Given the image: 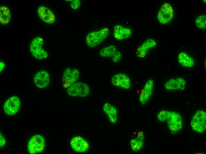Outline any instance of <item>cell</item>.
<instances>
[{"mask_svg": "<svg viewBox=\"0 0 206 154\" xmlns=\"http://www.w3.org/2000/svg\"><path fill=\"white\" fill-rule=\"evenodd\" d=\"M109 33V29L104 28L88 33L86 39L87 45L91 48L98 46L107 37Z\"/></svg>", "mask_w": 206, "mask_h": 154, "instance_id": "cell-1", "label": "cell"}, {"mask_svg": "<svg viewBox=\"0 0 206 154\" xmlns=\"http://www.w3.org/2000/svg\"><path fill=\"white\" fill-rule=\"evenodd\" d=\"M192 129L199 133L204 132L206 129V113L204 111L197 110L194 115L191 121Z\"/></svg>", "mask_w": 206, "mask_h": 154, "instance_id": "cell-2", "label": "cell"}, {"mask_svg": "<svg viewBox=\"0 0 206 154\" xmlns=\"http://www.w3.org/2000/svg\"><path fill=\"white\" fill-rule=\"evenodd\" d=\"M43 43L42 38L40 37H36L33 38L30 45V52L33 56L38 60H42L46 58L48 54L42 48Z\"/></svg>", "mask_w": 206, "mask_h": 154, "instance_id": "cell-3", "label": "cell"}, {"mask_svg": "<svg viewBox=\"0 0 206 154\" xmlns=\"http://www.w3.org/2000/svg\"><path fill=\"white\" fill-rule=\"evenodd\" d=\"M90 91V88L87 84L78 82L68 88L67 92L69 95L71 97H83L88 96Z\"/></svg>", "mask_w": 206, "mask_h": 154, "instance_id": "cell-4", "label": "cell"}, {"mask_svg": "<svg viewBox=\"0 0 206 154\" xmlns=\"http://www.w3.org/2000/svg\"><path fill=\"white\" fill-rule=\"evenodd\" d=\"M173 15V10L171 5L169 3H165L162 5L159 11L157 19L160 23L165 24L170 22Z\"/></svg>", "mask_w": 206, "mask_h": 154, "instance_id": "cell-5", "label": "cell"}, {"mask_svg": "<svg viewBox=\"0 0 206 154\" xmlns=\"http://www.w3.org/2000/svg\"><path fill=\"white\" fill-rule=\"evenodd\" d=\"M45 146V141L40 135H36L30 139L28 145V150L31 154L40 153L43 151Z\"/></svg>", "mask_w": 206, "mask_h": 154, "instance_id": "cell-6", "label": "cell"}, {"mask_svg": "<svg viewBox=\"0 0 206 154\" xmlns=\"http://www.w3.org/2000/svg\"><path fill=\"white\" fill-rule=\"evenodd\" d=\"M167 125L171 134H174L180 130L183 127V121L181 115L172 112L170 117L167 120Z\"/></svg>", "mask_w": 206, "mask_h": 154, "instance_id": "cell-7", "label": "cell"}, {"mask_svg": "<svg viewBox=\"0 0 206 154\" xmlns=\"http://www.w3.org/2000/svg\"><path fill=\"white\" fill-rule=\"evenodd\" d=\"M80 73L76 69H71L66 68L64 71L62 77V85L65 88H69L75 83L79 78Z\"/></svg>", "mask_w": 206, "mask_h": 154, "instance_id": "cell-8", "label": "cell"}, {"mask_svg": "<svg viewBox=\"0 0 206 154\" xmlns=\"http://www.w3.org/2000/svg\"><path fill=\"white\" fill-rule=\"evenodd\" d=\"M20 105V100L16 96H13L8 99L5 102L4 109L7 115H12L16 114L19 110Z\"/></svg>", "mask_w": 206, "mask_h": 154, "instance_id": "cell-9", "label": "cell"}, {"mask_svg": "<svg viewBox=\"0 0 206 154\" xmlns=\"http://www.w3.org/2000/svg\"><path fill=\"white\" fill-rule=\"evenodd\" d=\"M111 81L114 86L125 89H128L131 86L130 78L126 74L123 73H119L113 75Z\"/></svg>", "mask_w": 206, "mask_h": 154, "instance_id": "cell-10", "label": "cell"}, {"mask_svg": "<svg viewBox=\"0 0 206 154\" xmlns=\"http://www.w3.org/2000/svg\"><path fill=\"white\" fill-rule=\"evenodd\" d=\"M154 81L152 79L148 80L142 89L139 96L140 102L143 105H146L152 96L154 86Z\"/></svg>", "mask_w": 206, "mask_h": 154, "instance_id": "cell-11", "label": "cell"}, {"mask_svg": "<svg viewBox=\"0 0 206 154\" xmlns=\"http://www.w3.org/2000/svg\"><path fill=\"white\" fill-rule=\"evenodd\" d=\"M186 82L181 77L173 78L167 80L164 85L165 89L168 90H183L186 87Z\"/></svg>", "mask_w": 206, "mask_h": 154, "instance_id": "cell-12", "label": "cell"}, {"mask_svg": "<svg viewBox=\"0 0 206 154\" xmlns=\"http://www.w3.org/2000/svg\"><path fill=\"white\" fill-rule=\"evenodd\" d=\"M33 81L38 88H44L48 86L50 83L49 75L46 70H40L34 76Z\"/></svg>", "mask_w": 206, "mask_h": 154, "instance_id": "cell-13", "label": "cell"}, {"mask_svg": "<svg viewBox=\"0 0 206 154\" xmlns=\"http://www.w3.org/2000/svg\"><path fill=\"white\" fill-rule=\"evenodd\" d=\"M70 145L72 148L78 153H83L87 151L89 145L86 141L81 137H73L71 140Z\"/></svg>", "mask_w": 206, "mask_h": 154, "instance_id": "cell-14", "label": "cell"}, {"mask_svg": "<svg viewBox=\"0 0 206 154\" xmlns=\"http://www.w3.org/2000/svg\"><path fill=\"white\" fill-rule=\"evenodd\" d=\"M37 13L40 18L45 23L51 24L55 22V15L49 8L44 6H40L38 9Z\"/></svg>", "mask_w": 206, "mask_h": 154, "instance_id": "cell-15", "label": "cell"}, {"mask_svg": "<svg viewBox=\"0 0 206 154\" xmlns=\"http://www.w3.org/2000/svg\"><path fill=\"white\" fill-rule=\"evenodd\" d=\"M103 109L110 121L113 124L117 123L118 121V113L115 107L110 103L106 102L104 104Z\"/></svg>", "mask_w": 206, "mask_h": 154, "instance_id": "cell-16", "label": "cell"}, {"mask_svg": "<svg viewBox=\"0 0 206 154\" xmlns=\"http://www.w3.org/2000/svg\"><path fill=\"white\" fill-rule=\"evenodd\" d=\"M157 45L155 41L150 38L144 42L137 49L136 54L137 57L143 58L147 55L148 51Z\"/></svg>", "mask_w": 206, "mask_h": 154, "instance_id": "cell-17", "label": "cell"}, {"mask_svg": "<svg viewBox=\"0 0 206 154\" xmlns=\"http://www.w3.org/2000/svg\"><path fill=\"white\" fill-rule=\"evenodd\" d=\"M131 34L132 31L130 29L124 27L120 25H116L114 28V37L118 40L128 38Z\"/></svg>", "mask_w": 206, "mask_h": 154, "instance_id": "cell-18", "label": "cell"}, {"mask_svg": "<svg viewBox=\"0 0 206 154\" xmlns=\"http://www.w3.org/2000/svg\"><path fill=\"white\" fill-rule=\"evenodd\" d=\"M178 60L181 65L184 67L190 68L194 64L193 58L184 52H181L178 56Z\"/></svg>", "mask_w": 206, "mask_h": 154, "instance_id": "cell-19", "label": "cell"}, {"mask_svg": "<svg viewBox=\"0 0 206 154\" xmlns=\"http://www.w3.org/2000/svg\"><path fill=\"white\" fill-rule=\"evenodd\" d=\"M11 19V14L9 9L4 6L0 7V22L2 25H7Z\"/></svg>", "mask_w": 206, "mask_h": 154, "instance_id": "cell-20", "label": "cell"}, {"mask_svg": "<svg viewBox=\"0 0 206 154\" xmlns=\"http://www.w3.org/2000/svg\"><path fill=\"white\" fill-rule=\"evenodd\" d=\"M144 144V140L139 139L136 137L131 138L130 142L131 149L135 152L141 150L143 147Z\"/></svg>", "mask_w": 206, "mask_h": 154, "instance_id": "cell-21", "label": "cell"}, {"mask_svg": "<svg viewBox=\"0 0 206 154\" xmlns=\"http://www.w3.org/2000/svg\"><path fill=\"white\" fill-rule=\"evenodd\" d=\"M117 51L116 48L111 45L102 49L99 52V55L104 58L112 56Z\"/></svg>", "mask_w": 206, "mask_h": 154, "instance_id": "cell-22", "label": "cell"}, {"mask_svg": "<svg viewBox=\"0 0 206 154\" xmlns=\"http://www.w3.org/2000/svg\"><path fill=\"white\" fill-rule=\"evenodd\" d=\"M197 26L201 29H205L206 28V15H201L197 18L196 20Z\"/></svg>", "mask_w": 206, "mask_h": 154, "instance_id": "cell-23", "label": "cell"}, {"mask_svg": "<svg viewBox=\"0 0 206 154\" xmlns=\"http://www.w3.org/2000/svg\"><path fill=\"white\" fill-rule=\"evenodd\" d=\"M172 112L166 110H162L160 111L157 115V119L160 121H164L170 117Z\"/></svg>", "mask_w": 206, "mask_h": 154, "instance_id": "cell-24", "label": "cell"}, {"mask_svg": "<svg viewBox=\"0 0 206 154\" xmlns=\"http://www.w3.org/2000/svg\"><path fill=\"white\" fill-rule=\"evenodd\" d=\"M121 57V53L119 51H117L112 56V60L114 62H117L120 60Z\"/></svg>", "mask_w": 206, "mask_h": 154, "instance_id": "cell-25", "label": "cell"}, {"mask_svg": "<svg viewBox=\"0 0 206 154\" xmlns=\"http://www.w3.org/2000/svg\"><path fill=\"white\" fill-rule=\"evenodd\" d=\"M80 5V1L79 0H73L70 4L71 8L73 9H78Z\"/></svg>", "mask_w": 206, "mask_h": 154, "instance_id": "cell-26", "label": "cell"}, {"mask_svg": "<svg viewBox=\"0 0 206 154\" xmlns=\"http://www.w3.org/2000/svg\"><path fill=\"white\" fill-rule=\"evenodd\" d=\"M139 139L144 140L145 137L144 132L142 130H139L137 132L136 137Z\"/></svg>", "mask_w": 206, "mask_h": 154, "instance_id": "cell-27", "label": "cell"}, {"mask_svg": "<svg viewBox=\"0 0 206 154\" xmlns=\"http://www.w3.org/2000/svg\"><path fill=\"white\" fill-rule=\"evenodd\" d=\"M0 147L3 146L5 143V139L3 136L0 132Z\"/></svg>", "mask_w": 206, "mask_h": 154, "instance_id": "cell-28", "label": "cell"}, {"mask_svg": "<svg viewBox=\"0 0 206 154\" xmlns=\"http://www.w3.org/2000/svg\"><path fill=\"white\" fill-rule=\"evenodd\" d=\"M5 66V65L4 62H0V72H1L4 68Z\"/></svg>", "mask_w": 206, "mask_h": 154, "instance_id": "cell-29", "label": "cell"}]
</instances>
